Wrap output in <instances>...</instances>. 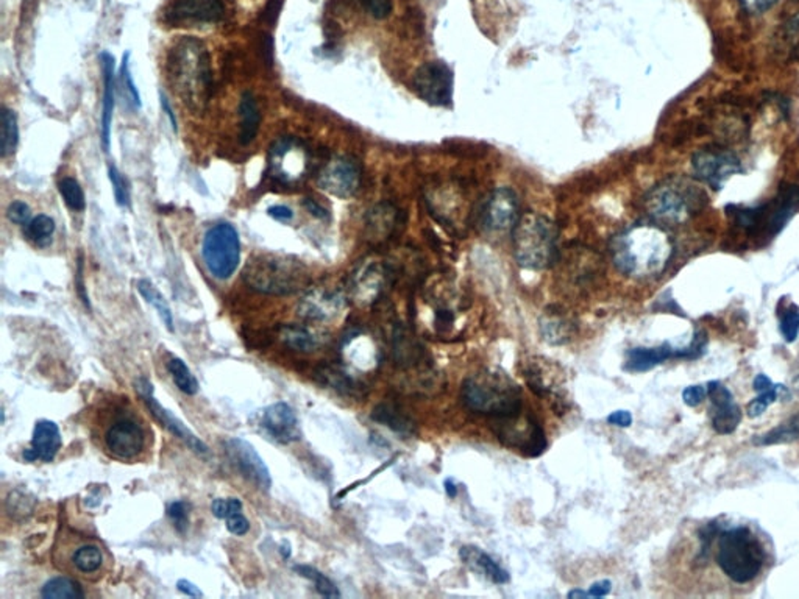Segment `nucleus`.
<instances>
[{
    "label": "nucleus",
    "mask_w": 799,
    "mask_h": 599,
    "mask_svg": "<svg viewBox=\"0 0 799 599\" xmlns=\"http://www.w3.org/2000/svg\"><path fill=\"white\" fill-rule=\"evenodd\" d=\"M202 255L210 274L217 280H229L240 261V234L229 222L216 223L203 238Z\"/></svg>",
    "instance_id": "obj_10"
},
{
    "label": "nucleus",
    "mask_w": 799,
    "mask_h": 599,
    "mask_svg": "<svg viewBox=\"0 0 799 599\" xmlns=\"http://www.w3.org/2000/svg\"><path fill=\"white\" fill-rule=\"evenodd\" d=\"M6 217L8 220L17 225H27L32 220V210L25 201H13L6 210Z\"/></svg>",
    "instance_id": "obj_47"
},
{
    "label": "nucleus",
    "mask_w": 799,
    "mask_h": 599,
    "mask_svg": "<svg viewBox=\"0 0 799 599\" xmlns=\"http://www.w3.org/2000/svg\"><path fill=\"white\" fill-rule=\"evenodd\" d=\"M459 556H461L464 564H465L470 570L478 573L481 576L487 577L491 583H509L508 571L503 570L502 566H498L497 562L492 559L489 554L481 551L480 548L472 547V545H467V547H463V548H461Z\"/></svg>",
    "instance_id": "obj_26"
},
{
    "label": "nucleus",
    "mask_w": 799,
    "mask_h": 599,
    "mask_svg": "<svg viewBox=\"0 0 799 599\" xmlns=\"http://www.w3.org/2000/svg\"><path fill=\"white\" fill-rule=\"evenodd\" d=\"M108 175L109 182L113 184V192H115L118 205L130 206V188H128L127 178L120 173L119 169L115 164H109Z\"/></svg>",
    "instance_id": "obj_44"
},
{
    "label": "nucleus",
    "mask_w": 799,
    "mask_h": 599,
    "mask_svg": "<svg viewBox=\"0 0 799 599\" xmlns=\"http://www.w3.org/2000/svg\"><path fill=\"white\" fill-rule=\"evenodd\" d=\"M167 514L171 517V519L174 521V525H175L178 531L183 532L184 529L188 528L189 512L188 508H186V502H172L171 506L167 508Z\"/></svg>",
    "instance_id": "obj_49"
},
{
    "label": "nucleus",
    "mask_w": 799,
    "mask_h": 599,
    "mask_svg": "<svg viewBox=\"0 0 799 599\" xmlns=\"http://www.w3.org/2000/svg\"><path fill=\"white\" fill-rule=\"evenodd\" d=\"M167 370L171 373L174 381L177 384V388L186 395H195L199 392V383L195 379L193 371L189 370L188 366L183 360L174 358L167 362Z\"/></svg>",
    "instance_id": "obj_40"
},
{
    "label": "nucleus",
    "mask_w": 799,
    "mask_h": 599,
    "mask_svg": "<svg viewBox=\"0 0 799 599\" xmlns=\"http://www.w3.org/2000/svg\"><path fill=\"white\" fill-rule=\"evenodd\" d=\"M167 68L182 100L189 108L203 111L212 88V64L203 42L195 38L178 41L169 53Z\"/></svg>",
    "instance_id": "obj_4"
},
{
    "label": "nucleus",
    "mask_w": 799,
    "mask_h": 599,
    "mask_svg": "<svg viewBox=\"0 0 799 599\" xmlns=\"http://www.w3.org/2000/svg\"><path fill=\"white\" fill-rule=\"evenodd\" d=\"M612 590V583L611 581H599V583H595L590 590H588V596H594V598H603L606 594H611Z\"/></svg>",
    "instance_id": "obj_57"
},
{
    "label": "nucleus",
    "mask_w": 799,
    "mask_h": 599,
    "mask_svg": "<svg viewBox=\"0 0 799 599\" xmlns=\"http://www.w3.org/2000/svg\"><path fill=\"white\" fill-rule=\"evenodd\" d=\"M773 386H775V384H773V381H771L770 378L766 377V375H764V373H760V375H757L753 383L754 390H756L757 394H760V392H766V390L773 388Z\"/></svg>",
    "instance_id": "obj_58"
},
{
    "label": "nucleus",
    "mask_w": 799,
    "mask_h": 599,
    "mask_svg": "<svg viewBox=\"0 0 799 599\" xmlns=\"http://www.w3.org/2000/svg\"><path fill=\"white\" fill-rule=\"evenodd\" d=\"M444 489H446V495H448V497H450V498L456 497L457 487H456V484H455V482H453V481L446 480V482H444Z\"/></svg>",
    "instance_id": "obj_63"
},
{
    "label": "nucleus",
    "mask_w": 799,
    "mask_h": 599,
    "mask_svg": "<svg viewBox=\"0 0 799 599\" xmlns=\"http://www.w3.org/2000/svg\"><path fill=\"white\" fill-rule=\"evenodd\" d=\"M136 390L141 395V398L144 399V403L146 406L149 407L150 414L158 420V422L164 426V428L169 429L175 437L178 439L183 440L184 444L191 448V450L195 451V453H200V454H205L206 451H208V446L202 442V440L195 435L191 429L186 428L183 423L178 420L177 416H172L171 412L164 409L163 406L156 401V398L154 397V386L147 381V379H139L136 383Z\"/></svg>",
    "instance_id": "obj_19"
},
{
    "label": "nucleus",
    "mask_w": 799,
    "mask_h": 599,
    "mask_svg": "<svg viewBox=\"0 0 799 599\" xmlns=\"http://www.w3.org/2000/svg\"><path fill=\"white\" fill-rule=\"evenodd\" d=\"M128 58H130V53H127L126 57H124V63H122V80H124L127 92H128L130 102H132L136 108H141V96H139L136 85H135V81H133L132 72H130V64H128Z\"/></svg>",
    "instance_id": "obj_48"
},
{
    "label": "nucleus",
    "mask_w": 799,
    "mask_h": 599,
    "mask_svg": "<svg viewBox=\"0 0 799 599\" xmlns=\"http://www.w3.org/2000/svg\"><path fill=\"white\" fill-rule=\"evenodd\" d=\"M172 16L188 23H217L223 16L222 0H177Z\"/></svg>",
    "instance_id": "obj_24"
},
{
    "label": "nucleus",
    "mask_w": 799,
    "mask_h": 599,
    "mask_svg": "<svg viewBox=\"0 0 799 599\" xmlns=\"http://www.w3.org/2000/svg\"><path fill=\"white\" fill-rule=\"evenodd\" d=\"M706 194L695 182L687 178H668L651 191L646 208L657 222L678 225L697 216L706 205Z\"/></svg>",
    "instance_id": "obj_7"
},
{
    "label": "nucleus",
    "mask_w": 799,
    "mask_h": 599,
    "mask_svg": "<svg viewBox=\"0 0 799 599\" xmlns=\"http://www.w3.org/2000/svg\"><path fill=\"white\" fill-rule=\"evenodd\" d=\"M177 587L180 592H183L184 594L193 596V598H200L202 596V592H200L199 588L195 587L194 584L186 581V579L178 581Z\"/></svg>",
    "instance_id": "obj_60"
},
{
    "label": "nucleus",
    "mask_w": 799,
    "mask_h": 599,
    "mask_svg": "<svg viewBox=\"0 0 799 599\" xmlns=\"http://www.w3.org/2000/svg\"><path fill=\"white\" fill-rule=\"evenodd\" d=\"M41 596L46 599H77L83 598L85 592L74 579L69 577H55L41 590Z\"/></svg>",
    "instance_id": "obj_36"
},
{
    "label": "nucleus",
    "mask_w": 799,
    "mask_h": 599,
    "mask_svg": "<svg viewBox=\"0 0 799 599\" xmlns=\"http://www.w3.org/2000/svg\"><path fill=\"white\" fill-rule=\"evenodd\" d=\"M240 143H253L257 137L259 124H261V113L258 108V102L251 92H244L240 102Z\"/></svg>",
    "instance_id": "obj_29"
},
{
    "label": "nucleus",
    "mask_w": 799,
    "mask_h": 599,
    "mask_svg": "<svg viewBox=\"0 0 799 599\" xmlns=\"http://www.w3.org/2000/svg\"><path fill=\"white\" fill-rule=\"evenodd\" d=\"M268 214L275 220H280V222H289V220H292V217H294L291 208L283 205L270 206L268 210Z\"/></svg>",
    "instance_id": "obj_56"
},
{
    "label": "nucleus",
    "mask_w": 799,
    "mask_h": 599,
    "mask_svg": "<svg viewBox=\"0 0 799 599\" xmlns=\"http://www.w3.org/2000/svg\"><path fill=\"white\" fill-rule=\"evenodd\" d=\"M777 42L788 60H799V14L783 23L777 33Z\"/></svg>",
    "instance_id": "obj_38"
},
{
    "label": "nucleus",
    "mask_w": 799,
    "mask_h": 599,
    "mask_svg": "<svg viewBox=\"0 0 799 599\" xmlns=\"http://www.w3.org/2000/svg\"><path fill=\"white\" fill-rule=\"evenodd\" d=\"M161 107H163V109L166 111L167 117H169V120H171V126L172 128H174V132H177V117H175V113L172 111L171 105H169V102H167L166 96H163V94H161Z\"/></svg>",
    "instance_id": "obj_61"
},
{
    "label": "nucleus",
    "mask_w": 799,
    "mask_h": 599,
    "mask_svg": "<svg viewBox=\"0 0 799 599\" xmlns=\"http://www.w3.org/2000/svg\"><path fill=\"white\" fill-rule=\"evenodd\" d=\"M61 434L57 425L51 420H41L34 426L32 446L24 451V459L29 463H52L61 448Z\"/></svg>",
    "instance_id": "obj_23"
},
{
    "label": "nucleus",
    "mask_w": 799,
    "mask_h": 599,
    "mask_svg": "<svg viewBox=\"0 0 799 599\" xmlns=\"http://www.w3.org/2000/svg\"><path fill=\"white\" fill-rule=\"evenodd\" d=\"M691 166L697 178L715 189L721 188L728 178L742 172V164L736 154L723 149L700 150L693 156Z\"/></svg>",
    "instance_id": "obj_15"
},
{
    "label": "nucleus",
    "mask_w": 799,
    "mask_h": 599,
    "mask_svg": "<svg viewBox=\"0 0 799 599\" xmlns=\"http://www.w3.org/2000/svg\"><path fill=\"white\" fill-rule=\"evenodd\" d=\"M799 439V416H792L788 422L773 429L766 435H760V439L754 440L756 445H777V444H790Z\"/></svg>",
    "instance_id": "obj_37"
},
{
    "label": "nucleus",
    "mask_w": 799,
    "mask_h": 599,
    "mask_svg": "<svg viewBox=\"0 0 799 599\" xmlns=\"http://www.w3.org/2000/svg\"><path fill=\"white\" fill-rule=\"evenodd\" d=\"M676 354L678 350L672 349L668 343L654 349L629 350L626 369L631 371H648L670 358H676Z\"/></svg>",
    "instance_id": "obj_28"
},
{
    "label": "nucleus",
    "mask_w": 799,
    "mask_h": 599,
    "mask_svg": "<svg viewBox=\"0 0 799 599\" xmlns=\"http://www.w3.org/2000/svg\"><path fill=\"white\" fill-rule=\"evenodd\" d=\"M706 397H708V388H704V386H689L682 392V399H684L685 405L691 406V407L701 405Z\"/></svg>",
    "instance_id": "obj_51"
},
{
    "label": "nucleus",
    "mask_w": 799,
    "mask_h": 599,
    "mask_svg": "<svg viewBox=\"0 0 799 599\" xmlns=\"http://www.w3.org/2000/svg\"><path fill=\"white\" fill-rule=\"evenodd\" d=\"M263 428L272 439L280 444L297 442L302 435L300 423L291 406L275 403L264 411Z\"/></svg>",
    "instance_id": "obj_22"
},
{
    "label": "nucleus",
    "mask_w": 799,
    "mask_h": 599,
    "mask_svg": "<svg viewBox=\"0 0 799 599\" xmlns=\"http://www.w3.org/2000/svg\"><path fill=\"white\" fill-rule=\"evenodd\" d=\"M672 253V240L656 225H635L616 236L612 246L616 267L634 278H651L661 274Z\"/></svg>",
    "instance_id": "obj_3"
},
{
    "label": "nucleus",
    "mask_w": 799,
    "mask_h": 599,
    "mask_svg": "<svg viewBox=\"0 0 799 599\" xmlns=\"http://www.w3.org/2000/svg\"><path fill=\"white\" fill-rule=\"evenodd\" d=\"M317 184L322 191L339 199L353 197L361 184V167L347 156H334L322 167Z\"/></svg>",
    "instance_id": "obj_14"
},
{
    "label": "nucleus",
    "mask_w": 799,
    "mask_h": 599,
    "mask_svg": "<svg viewBox=\"0 0 799 599\" xmlns=\"http://www.w3.org/2000/svg\"><path fill=\"white\" fill-rule=\"evenodd\" d=\"M32 508H33V504H29L27 498L21 495L19 491H14L12 493V497L8 498V510L12 515L30 514Z\"/></svg>",
    "instance_id": "obj_53"
},
{
    "label": "nucleus",
    "mask_w": 799,
    "mask_h": 599,
    "mask_svg": "<svg viewBox=\"0 0 799 599\" xmlns=\"http://www.w3.org/2000/svg\"><path fill=\"white\" fill-rule=\"evenodd\" d=\"M503 422L506 423L503 425L502 431H498V435L506 445L526 451L528 456H539L545 451V433L531 416H526L523 425H520V416L503 418Z\"/></svg>",
    "instance_id": "obj_18"
},
{
    "label": "nucleus",
    "mask_w": 799,
    "mask_h": 599,
    "mask_svg": "<svg viewBox=\"0 0 799 599\" xmlns=\"http://www.w3.org/2000/svg\"><path fill=\"white\" fill-rule=\"evenodd\" d=\"M371 416L377 422L386 425L388 428L392 429L395 433L411 434L414 433V428H416L411 416H406L405 412L401 411L399 406L389 405V403L378 406L377 409L371 414Z\"/></svg>",
    "instance_id": "obj_31"
},
{
    "label": "nucleus",
    "mask_w": 799,
    "mask_h": 599,
    "mask_svg": "<svg viewBox=\"0 0 799 599\" xmlns=\"http://www.w3.org/2000/svg\"><path fill=\"white\" fill-rule=\"evenodd\" d=\"M281 342L294 351L309 353L315 351L320 345L319 337L315 332L303 325H285L280 328Z\"/></svg>",
    "instance_id": "obj_30"
},
{
    "label": "nucleus",
    "mask_w": 799,
    "mask_h": 599,
    "mask_svg": "<svg viewBox=\"0 0 799 599\" xmlns=\"http://www.w3.org/2000/svg\"><path fill=\"white\" fill-rule=\"evenodd\" d=\"M412 91L434 107H448L453 100L455 77L444 61H428L412 75Z\"/></svg>",
    "instance_id": "obj_13"
},
{
    "label": "nucleus",
    "mask_w": 799,
    "mask_h": 599,
    "mask_svg": "<svg viewBox=\"0 0 799 599\" xmlns=\"http://www.w3.org/2000/svg\"><path fill=\"white\" fill-rule=\"evenodd\" d=\"M296 571L300 573L303 577H308L309 581H313L315 585V590H317L322 596H326V598H337V596H339V590H337L336 585H334L325 575H322V573L315 570V568L297 566H296Z\"/></svg>",
    "instance_id": "obj_43"
},
{
    "label": "nucleus",
    "mask_w": 799,
    "mask_h": 599,
    "mask_svg": "<svg viewBox=\"0 0 799 599\" xmlns=\"http://www.w3.org/2000/svg\"><path fill=\"white\" fill-rule=\"evenodd\" d=\"M103 69V103H102V124H100V135H102L103 149L108 152L109 136H111V124H113V111H115V58L108 51H103L100 55Z\"/></svg>",
    "instance_id": "obj_25"
},
{
    "label": "nucleus",
    "mask_w": 799,
    "mask_h": 599,
    "mask_svg": "<svg viewBox=\"0 0 799 599\" xmlns=\"http://www.w3.org/2000/svg\"><path fill=\"white\" fill-rule=\"evenodd\" d=\"M708 395L712 403V426L719 434H732L742 422V411L736 405L731 390L719 383L708 384Z\"/></svg>",
    "instance_id": "obj_20"
},
{
    "label": "nucleus",
    "mask_w": 799,
    "mask_h": 599,
    "mask_svg": "<svg viewBox=\"0 0 799 599\" xmlns=\"http://www.w3.org/2000/svg\"><path fill=\"white\" fill-rule=\"evenodd\" d=\"M481 222L491 233H504L511 229L514 231L515 225L519 222V201L514 192L506 188L492 192L483 206Z\"/></svg>",
    "instance_id": "obj_17"
},
{
    "label": "nucleus",
    "mask_w": 799,
    "mask_h": 599,
    "mask_svg": "<svg viewBox=\"0 0 799 599\" xmlns=\"http://www.w3.org/2000/svg\"><path fill=\"white\" fill-rule=\"evenodd\" d=\"M53 560L60 570L83 579H99L108 566L107 553L98 540L70 531L58 536Z\"/></svg>",
    "instance_id": "obj_9"
},
{
    "label": "nucleus",
    "mask_w": 799,
    "mask_h": 599,
    "mask_svg": "<svg viewBox=\"0 0 799 599\" xmlns=\"http://www.w3.org/2000/svg\"><path fill=\"white\" fill-rule=\"evenodd\" d=\"M311 166V156L305 144L294 136L278 137L268 149V175L285 186L302 183Z\"/></svg>",
    "instance_id": "obj_11"
},
{
    "label": "nucleus",
    "mask_w": 799,
    "mask_h": 599,
    "mask_svg": "<svg viewBox=\"0 0 799 599\" xmlns=\"http://www.w3.org/2000/svg\"><path fill=\"white\" fill-rule=\"evenodd\" d=\"M244 281L253 291L268 295H287L306 285L308 272L294 257L259 255L247 263Z\"/></svg>",
    "instance_id": "obj_8"
},
{
    "label": "nucleus",
    "mask_w": 799,
    "mask_h": 599,
    "mask_svg": "<svg viewBox=\"0 0 799 599\" xmlns=\"http://www.w3.org/2000/svg\"><path fill=\"white\" fill-rule=\"evenodd\" d=\"M225 451L236 470L251 484L257 485L259 491H270L272 478L263 457L249 442L240 437H233L225 442Z\"/></svg>",
    "instance_id": "obj_16"
},
{
    "label": "nucleus",
    "mask_w": 799,
    "mask_h": 599,
    "mask_svg": "<svg viewBox=\"0 0 799 599\" xmlns=\"http://www.w3.org/2000/svg\"><path fill=\"white\" fill-rule=\"evenodd\" d=\"M781 332L787 342H794L799 332V308L790 304L781 317Z\"/></svg>",
    "instance_id": "obj_45"
},
{
    "label": "nucleus",
    "mask_w": 799,
    "mask_h": 599,
    "mask_svg": "<svg viewBox=\"0 0 799 599\" xmlns=\"http://www.w3.org/2000/svg\"><path fill=\"white\" fill-rule=\"evenodd\" d=\"M345 306L343 294L328 289L309 291L298 304V315L309 322H325L336 317Z\"/></svg>",
    "instance_id": "obj_21"
},
{
    "label": "nucleus",
    "mask_w": 799,
    "mask_h": 599,
    "mask_svg": "<svg viewBox=\"0 0 799 599\" xmlns=\"http://www.w3.org/2000/svg\"><path fill=\"white\" fill-rule=\"evenodd\" d=\"M607 423H611L614 426H620V428H628L633 425V416L628 411L612 412L611 416H607Z\"/></svg>",
    "instance_id": "obj_55"
},
{
    "label": "nucleus",
    "mask_w": 799,
    "mask_h": 599,
    "mask_svg": "<svg viewBox=\"0 0 799 599\" xmlns=\"http://www.w3.org/2000/svg\"><path fill=\"white\" fill-rule=\"evenodd\" d=\"M225 521H227V529H229L231 534H234V536H246L249 529H250V523H249V519L242 515V512L231 515V517H229Z\"/></svg>",
    "instance_id": "obj_52"
},
{
    "label": "nucleus",
    "mask_w": 799,
    "mask_h": 599,
    "mask_svg": "<svg viewBox=\"0 0 799 599\" xmlns=\"http://www.w3.org/2000/svg\"><path fill=\"white\" fill-rule=\"evenodd\" d=\"M137 291L143 295L146 302L156 309V313L160 314L161 320L166 325L167 330L171 332H174V317H172L171 306L166 302V298L163 297V294L147 280L137 281Z\"/></svg>",
    "instance_id": "obj_33"
},
{
    "label": "nucleus",
    "mask_w": 799,
    "mask_h": 599,
    "mask_svg": "<svg viewBox=\"0 0 799 599\" xmlns=\"http://www.w3.org/2000/svg\"><path fill=\"white\" fill-rule=\"evenodd\" d=\"M305 206H306V210H308L313 216L319 217V219H325L328 216V212H326L325 208L324 206H320L315 200L306 199L305 200Z\"/></svg>",
    "instance_id": "obj_59"
},
{
    "label": "nucleus",
    "mask_w": 799,
    "mask_h": 599,
    "mask_svg": "<svg viewBox=\"0 0 799 599\" xmlns=\"http://www.w3.org/2000/svg\"><path fill=\"white\" fill-rule=\"evenodd\" d=\"M787 388H784L783 384H775L773 388H768L766 392H760L756 398L749 403L747 411L751 418H757L768 409V406L773 405L779 395H787Z\"/></svg>",
    "instance_id": "obj_42"
},
{
    "label": "nucleus",
    "mask_w": 799,
    "mask_h": 599,
    "mask_svg": "<svg viewBox=\"0 0 799 599\" xmlns=\"http://www.w3.org/2000/svg\"><path fill=\"white\" fill-rule=\"evenodd\" d=\"M740 2L749 13H766L777 4V0H740Z\"/></svg>",
    "instance_id": "obj_54"
},
{
    "label": "nucleus",
    "mask_w": 799,
    "mask_h": 599,
    "mask_svg": "<svg viewBox=\"0 0 799 599\" xmlns=\"http://www.w3.org/2000/svg\"><path fill=\"white\" fill-rule=\"evenodd\" d=\"M798 208L799 189L796 186H785L771 203L759 208L738 210L736 212L737 225L748 231L766 229L768 233L776 234Z\"/></svg>",
    "instance_id": "obj_12"
},
{
    "label": "nucleus",
    "mask_w": 799,
    "mask_h": 599,
    "mask_svg": "<svg viewBox=\"0 0 799 599\" xmlns=\"http://www.w3.org/2000/svg\"><path fill=\"white\" fill-rule=\"evenodd\" d=\"M384 270L377 264H366L356 272L353 280L354 298L369 303L377 297L383 285Z\"/></svg>",
    "instance_id": "obj_27"
},
{
    "label": "nucleus",
    "mask_w": 799,
    "mask_h": 599,
    "mask_svg": "<svg viewBox=\"0 0 799 599\" xmlns=\"http://www.w3.org/2000/svg\"><path fill=\"white\" fill-rule=\"evenodd\" d=\"M361 4L375 19H386L392 13V0H361Z\"/></svg>",
    "instance_id": "obj_50"
},
{
    "label": "nucleus",
    "mask_w": 799,
    "mask_h": 599,
    "mask_svg": "<svg viewBox=\"0 0 799 599\" xmlns=\"http://www.w3.org/2000/svg\"><path fill=\"white\" fill-rule=\"evenodd\" d=\"M399 223V212L394 206L380 205L371 211L369 216V227L377 238L384 239L386 236L394 231Z\"/></svg>",
    "instance_id": "obj_35"
},
{
    "label": "nucleus",
    "mask_w": 799,
    "mask_h": 599,
    "mask_svg": "<svg viewBox=\"0 0 799 599\" xmlns=\"http://www.w3.org/2000/svg\"><path fill=\"white\" fill-rule=\"evenodd\" d=\"M53 233H55V222L52 217L46 216V214L33 217L24 229L25 238L33 246L40 247V248L51 246Z\"/></svg>",
    "instance_id": "obj_32"
},
{
    "label": "nucleus",
    "mask_w": 799,
    "mask_h": 599,
    "mask_svg": "<svg viewBox=\"0 0 799 599\" xmlns=\"http://www.w3.org/2000/svg\"><path fill=\"white\" fill-rule=\"evenodd\" d=\"M463 401L470 411L494 418H511L522 409L520 388L504 373L484 370L468 377L463 384Z\"/></svg>",
    "instance_id": "obj_5"
},
{
    "label": "nucleus",
    "mask_w": 799,
    "mask_h": 599,
    "mask_svg": "<svg viewBox=\"0 0 799 599\" xmlns=\"http://www.w3.org/2000/svg\"><path fill=\"white\" fill-rule=\"evenodd\" d=\"M540 328H542L543 339L547 342L553 343V345L569 342L571 337V330H573L570 322L564 319V317H560V315L547 317V319L543 320Z\"/></svg>",
    "instance_id": "obj_39"
},
{
    "label": "nucleus",
    "mask_w": 799,
    "mask_h": 599,
    "mask_svg": "<svg viewBox=\"0 0 799 599\" xmlns=\"http://www.w3.org/2000/svg\"><path fill=\"white\" fill-rule=\"evenodd\" d=\"M567 596H569V598H571V599H573V598H588V594H586V592H583V590H578V588H577V590H571V592H569V594H567Z\"/></svg>",
    "instance_id": "obj_64"
},
{
    "label": "nucleus",
    "mask_w": 799,
    "mask_h": 599,
    "mask_svg": "<svg viewBox=\"0 0 799 599\" xmlns=\"http://www.w3.org/2000/svg\"><path fill=\"white\" fill-rule=\"evenodd\" d=\"M102 450L119 461L143 459L152 446V429L128 398L103 407L94 423Z\"/></svg>",
    "instance_id": "obj_1"
},
{
    "label": "nucleus",
    "mask_w": 799,
    "mask_h": 599,
    "mask_svg": "<svg viewBox=\"0 0 799 599\" xmlns=\"http://www.w3.org/2000/svg\"><path fill=\"white\" fill-rule=\"evenodd\" d=\"M0 124H2V133H0V154L4 158H8L14 154L17 143H19V128H17L16 115L12 109L2 108L0 113Z\"/></svg>",
    "instance_id": "obj_34"
},
{
    "label": "nucleus",
    "mask_w": 799,
    "mask_h": 599,
    "mask_svg": "<svg viewBox=\"0 0 799 599\" xmlns=\"http://www.w3.org/2000/svg\"><path fill=\"white\" fill-rule=\"evenodd\" d=\"M212 510L217 519H227L233 514L242 512V502L238 498H227V500L219 498V500L212 501Z\"/></svg>",
    "instance_id": "obj_46"
},
{
    "label": "nucleus",
    "mask_w": 799,
    "mask_h": 599,
    "mask_svg": "<svg viewBox=\"0 0 799 599\" xmlns=\"http://www.w3.org/2000/svg\"><path fill=\"white\" fill-rule=\"evenodd\" d=\"M517 263L530 270H543L558 259V227L542 214H525L519 219L514 231Z\"/></svg>",
    "instance_id": "obj_6"
},
{
    "label": "nucleus",
    "mask_w": 799,
    "mask_h": 599,
    "mask_svg": "<svg viewBox=\"0 0 799 599\" xmlns=\"http://www.w3.org/2000/svg\"><path fill=\"white\" fill-rule=\"evenodd\" d=\"M81 263L79 264V272H77V289H79V294H80L81 298H83V302H85L86 306H89V300H88V295L85 294V285H83V276H81Z\"/></svg>",
    "instance_id": "obj_62"
},
{
    "label": "nucleus",
    "mask_w": 799,
    "mask_h": 599,
    "mask_svg": "<svg viewBox=\"0 0 799 599\" xmlns=\"http://www.w3.org/2000/svg\"><path fill=\"white\" fill-rule=\"evenodd\" d=\"M60 194L63 197L64 203L72 210V211H83L86 208L85 192L81 189L80 183L75 178H63L58 183Z\"/></svg>",
    "instance_id": "obj_41"
},
{
    "label": "nucleus",
    "mask_w": 799,
    "mask_h": 599,
    "mask_svg": "<svg viewBox=\"0 0 799 599\" xmlns=\"http://www.w3.org/2000/svg\"><path fill=\"white\" fill-rule=\"evenodd\" d=\"M715 547L717 566L737 585H748L757 581L770 560L766 543L751 526L719 528L715 536Z\"/></svg>",
    "instance_id": "obj_2"
}]
</instances>
